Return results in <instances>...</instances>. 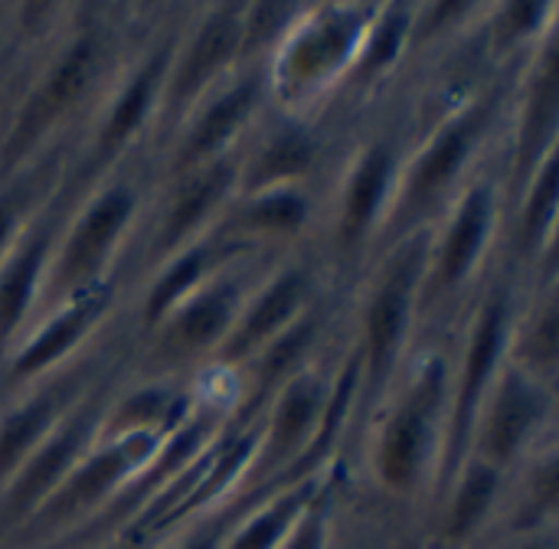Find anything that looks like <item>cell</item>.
<instances>
[{
    "instance_id": "6da1fadb",
    "label": "cell",
    "mask_w": 559,
    "mask_h": 549,
    "mask_svg": "<svg viewBox=\"0 0 559 549\" xmlns=\"http://www.w3.org/2000/svg\"><path fill=\"white\" fill-rule=\"evenodd\" d=\"M449 380L452 363L445 354L429 350L413 370L403 377V386L390 393L380 406V429L373 432L370 449V481H373V508L386 517L403 521V511H419L426 521L432 478L445 429L449 406ZM419 521V530H423Z\"/></svg>"
},
{
    "instance_id": "7a4b0ae2",
    "label": "cell",
    "mask_w": 559,
    "mask_h": 549,
    "mask_svg": "<svg viewBox=\"0 0 559 549\" xmlns=\"http://www.w3.org/2000/svg\"><path fill=\"white\" fill-rule=\"evenodd\" d=\"M504 102H508L504 79L478 88L459 108H449L436 121L432 134H426L406 154L396 196L377 236L373 252H383L413 232L432 229V223L442 219V213L459 196V190L478 174L475 157L498 131V121L504 118Z\"/></svg>"
},
{
    "instance_id": "3957f363",
    "label": "cell",
    "mask_w": 559,
    "mask_h": 549,
    "mask_svg": "<svg viewBox=\"0 0 559 549\" xmlns=\"http://www.w3.org/2000/svg\"><path fill=\"white\" fill-rule=\"evenodd\" d=\"M144 177L118 164V174L111 170L69 206L39 288L33 321L72 298L111 285L115 262L121 255V246L131 239L138 216L144 213Z\"/></svg>"
},
{
    "instance_id": "277c9868",
    "label": "cell",
    "mask_w": 559,
    "mask_h": 549,
    "mask_svg": "<svg viewBox=\"0 0 559 549\" xmlns=\"http://www.w3.org/2000/svg\"><path fill=\"white\" fill-rule=\"evenodd\" d=\"M432 229L413 232L396 246L380 252L370 288L360 308V341L350 350L357 360V406L360 419H373L390 399L400 363L406 360V344L419 324V291L429 262Z\"/></svg>"
},
{
    "instance_id": "5b68a950",
    "label": "cell",
    "mask_w": 559,
    "mask_h": 549,
    "mask_svg": "<svg viewBox=\"0 0 559 549\" xmlns=\"http://www.w3.org/2000/svg\"><path fill=\"white\" fill-rule=\"evenodd\" d=\"M373 10L377 3H305L301 16L265 59L269 102L282 115L305 118L308 105L344 85Z\"/></svg>"
},
{
    "instance_id": "8992f818",
    "label": "cell",
    "mask_w": 559,
    "mask_h": 549,
    "mask_svg": "<svg viewBox=\"0 0 559 549\" xmlns=\"http://www.w3.org/2000/svg\"><path fill=\"white\" fill-rule=\"evenodd\" d=\"M105 56L108 33L98 20L79 23L59 43L39 79L26 88L7 121V131L0 138V183L46 154V144L56 138L59 124H66L85 105L95 82L108 69Z\"/></svg>"
},
{
    "instance_id": "52a82bcc",
    "label": "cell",
    "mask_w": 559,
    "mask_h": 549,
    "mask_svg": "<svg viewBox=\"0 0 559 549\" xmlns=\"http://www.w3.org/2000/svg\"><path fill=\"white\" fill-rule=\"evenodd\" d=\"M514 314H518V298H514V288L508 278L488 285V291L481 295V301L472 311L459 370L452 367V380H449L445 429H442V445H439V462H436V478H432L429 514L442 501V494L449 491V485L455 481V475L462 472V465L472 455V439H475L481 406L508 360Z\"/></svg>"
},
{
    "instance_id": "ba28073f",
    "label": "cell",
    "mask_w": 559,
    "mask_h": 549,
    "mask_svg": "<svg viewBox=\"0 0 559 549\" xmlns=\"http://www.w3.org/2000/svg\"><path fill=\"white\" fill-rule=\"evenodd\" d=\"M262 252H246L223 265L210 282H203L190 298H183L154 331H147L144 360L151 377H193L206 370L233 334L246 298L265 272Z\"/></svg>"
},
{
    "instance_id": "9c48e42d",
    "label": "cell",
    "mask_w": 559,
    "mask_h": 549,
    "mask_svg": "<svg viewBox=\"0 0 559 549\" xmlns=\"http://www.w3.org/2000/svg\"><path fill=\"white\" fill-rule=\"evenodd\" d=\"M164 435L138 432L98 439V445L62 478V485L29 514V521L0 549H52L85 527L108 501L151 462Z\"/></svg>"
},
{
    "instance_id": "30bf717a",
    "label": "cell",
    "mask_w": 559,
    "mask_h": 549,
    "mask_svg": "<svg viewBox=\"0 0 559 549\" xmlns=\"http://www.w3.org/2000/svg\"><path fill=\"white\" fill-rule=\"evenodd\" d=\"M177 36L180 33H160L157 39H151L144 56H138L121 72V82L111 88L108 102L102 105L95 131L85 141V147L75 160V170L59 187L69 203H75L102 177H108L124 160V154L134 147V141L147 131V124L157 121L167 69H170L174 49H177Z\"/></svg>"
},
{
    "instance_id": "8fae6325",
    "label": "cell",
    "mask_w": 559,
    "mask_h": 549,
    "mask_svg": "<svg viewBox=\"0 0 559 549\" xmlns=\"http://www.w3.org/2000/svg\"><path fill=\"white\" fill-rule=\"evenodd\" d=\"M501 206V180L481 170L449 203V210L442 213V226H432L429 262L419 291V321L455 308V301L472 288L498 236Z\"/></svg>"
},
{
    "instance_id": "7c38bea8",
    "label": "cell",
    "mask_w": 559,
    "mask_h": 549,
    "mask_svg": "<svg viewBox=\"0 0 559 549\" xmlns=\"http://www.w3.org/2000/svg\"><path fill=\"white\" fill-rule=\"evenodd\" d=\"M406 154L409 147L403 131L380 128L354 151V160H347L331 223V249L341 265H350L360 255L373 252L393 206Z\"/></svg>"
},
{
    "instance_id": "4fadbf2b",
    "label": "cell",
    "mask_w": 559,
    "mask_h": 549,
    "mask_svg": "<svg viewBox=\"0 0 559 549\" xmlns=\"http://www.w3.org/2000/svg\"><path fill=\"white\" fill-rule=\"evenodd\" d=\"M265 102V62H246L223 79L177 124L174 144L164 157V183L239 151Z\"/></svg>"
},
{
    "instance_id": "5bb4252c",
    "label": "cell",
    "mask_w": 559,
    "mask_h": 549,
    "mask_svg": "<svg viewBox=\"0 0 559 549\" xmlns=\"http://www.w3.org/2000/svg\"><path fill=\"white\" fill-rule=\"evenodd\" d=\"M242 10L246 3H213L197 26L177 36L157 121L177 131L197 102L242 65Z\"/></svg>"
},
{
    "instance_id": "9a60e30c",
    "label": "cell",
    "mask_w": 559,
    "mask_h": 549,
    "mask_svg": "<svg viewBox=\"0 0 559 549\" xmlns=\"http://www.w3.org/2000/svg\"><path fill=\"white\" fill-rule=\"evenodd\" d=\"M318 308V268L305 255L269 262L252 295L242 305V314L226 337L223 350L210 363L213 370L239 373L255 354H262L272 341H278L288 327H295L308 311Z\"/></svg>"
},
{
    "instance_id": "2e32d148",
    "label": "cell",
    "mask_w": 559,
    "mask_h": 549,
    "mask_svg": "<svg viewBox=\"0 0 559 549\" xmlns=\"http://www.w3.org/2000/svg\"><path fill=\"white\" fill-rule=\"evenodd\" d=\"M105 373V360L95 350H85L39 383L7 396V406L0 409V491Z\"/></svg>"
},
{
    "instance_id": "e0dca14e",
    "label": "cell",
    "mask_w": 559,
    "mask_h": 549,
    "mask_svg": "<svg viewBox=\"0 0 559 549\" xmlns=\"http://www.w3.org/2000/svg\"><path fill=\"white\" fill-rule=\"evenodd\" d=\"M115 305L111 285L39 314L0 360V393L16 396L88 350Z\"/></svg>"
},
{
    "instance_id": "ac0fdd59",
    "label": "cell",
    "mask_w": 559,
    "mask_h": 549,
    "mask_svg": "<svg viewBox=\"0 0 559 549\" xmlns=\"http://www.w3.org/2000/svg\"><path fill=\"white\" fill-rule=\"evenodd\" d=\"M554 416V386L540 383L518 363L504 360L475 426L472 455L511 475L540 445L537 439Z\"/></svg>"
},
{
    "instance_id": "d6986e66",
    "label": "cell",
    "mask_w": 559,
    "mask_h": 549,
    "mask_svg": "<svg viewBox=\"0 0 559 549\" xmlns=\"http://www.w3.org/2000/svg\"><path fill=\"white\" fill-rule=\"evenodd\" d=\"M239 193V151L164 183V203L147 236V268H157L183 246L213 232Z\"/></svg>"
},
{
    "instance_id": "ffe728a7",
    "label": "cell",
    "mask_w": 559,
    "mask_h": 549,
    "mask_svg": "<svg viewBox=\"0 0 559 549\" xmlns=\"http://www.w3.org/2000/svg\"><path fill=\"white\" fill-rule=\"evenodd\" d=\"M557 26L537 43V49L524 59V79L518 92L514 131L508 141V164H504V203H511L534 170L557 151L559 128V65H557Z\"/></svg>"
},
{
    "instance_id": "44dd1931",
    "label": "cell",
    "mask_w": 559,
    "mask_h": 549,
    "mask_svg": "<svg viewBox=\"0 0 559 549\" xmlns=\"http://www.w3.org/2000/svg\"><path fill=\"white\" fill-rule=\"evenodd\" d=\"M69 206L72 203L62 196V190H56V196L29 219L23 236L13 242V249L0 259V360L10 354V347L33 321L39 288Z\"/></svg>"
},
{
    "instance_id": "7402d4cb",
    "label": "cell",
    "mask_w": 559,
    "mask_h": 549,
    "mask_svg": "<svg viewBox=\"0 0 559 549\" xmlns=\"http://www.w3.org/2000/svg\"><path fill=\"white\" fill-rule=\"evenodd\" d=\"M324 160V144L308 118L282 115L259 134H246L239 147V193H262L278 187H308Z\"/></svg>"
},
{
    "instance_id": "603a6c76",
    "label": "cell",
    "mask_w": 559,
    "mask_h": 549,
    "mask_svg": "<svg viewBox=\"0 0 559 549\" xmlns=\"http://www.w3.org/2000/svg\"><path fill=\"white\" fill-rule=\"evenodd\" d=\"M246 252H259V249L236 239V236H229L223 226H216L213 232L200 236L197 242L183 246L167 262L151 268L147 291H144L141 305H138V334L144 337L147 331H154L183 298H190L223 265H229L233 259H239Z\"/></svg>"
},
{
    "instance_id": "cb8c5ba5",
    "label": "cell",
    "mask_w": 559,
    "mask_h": 549,
    "mask_svg": "<svg viewBox=\"0 0 559 549\" xmlns=\"http://www.w3.org/2000/svg\"><path fill=\"white\" fill-rule=\"evenodd\" d=\"M314 216V196L308 187H278L249 196H236L219 226L255 246V249H282L298 242Z\"/></svg>"
},
{
    "instance_id": "d4e9b609",
    "label": "cell",
    "mask_w": 559,
    "mask_h": 549,
    "mask_svg": "<svg viewBox=\"0 0 559 549\" xmlns=\"http://www.w3.org/2000/svg\"><path fill=\"white\" fill-rule=\"evenodd\" d=\"M511 206V252L521 265L547 262L554 268L559 206V147L534 170L527 187L508 203Z\"/></svg>"
},
{
    "instance_id": "484cf974",
    "label": "cell",
    "mask_w": 559,
    "mask_h": 549,
    "mask_svg": "<svg viewBox=\"0 0 559 549\" xmlns=\"http://www.w3.org/2000/svg\"><path fill=\"white\" fill-rule=\"evenodd\" d=\"M508 360L537 377L547 386H557L559 373V298L554 275L527 301L524 314H514Z\"/></svg>"
},
{
    "instance_id": "4316f807",
    "label": "cell",
    "mask_w": 559,
    "mask_h": 549,
    "mask_svg": "<svg viewBox=\"0 0 559 549\" xmlns=\"http://www.w3.org/2000/svg\"><path fill=\"white\" fill-rule=\"evenodd\" d=\"M413 10L416 3H377L367 36L360 43L357 62L347 75V85L373 88L403 62V56L409 52V36H413Z\"/></svg>"
},
{
    "instance_id": "83f0119b",
    "label": "cell",
    "mask_w": 559,
    "mask_h": 549,
    "mask_svg": "<svg viewBox=\"0 0 559 549\" xmlns=\"http://www.w3.org/2000/svg\"><path fill=\"white\" fill-rule=\"evenodd\" d=\"M488 33H485V43H488V52L491 56H521L527 59L537 43L557 26V7L554 3H498V7H488Z\"/></svg>"
},
{
    "instance_id": "f1b7e54d",
    "label": "cell",
    "mask_w": 559,
    "mask_h": 549,
    "mask_svg": "<svg viewBox=\"0 0 559 549\" xmlns=\"http://www.w3.org/2000/svg\"><path fill=\"white\" fill-rule=\"evenodd\" d=\"M275 488V485H269ZM269 488H242L239 494H233L229 501H223L219 508L200 514L197 521H187L183 527L157 537V544L151 549H223L229 530L239 524V517L269 491Z\"/></svg>"
},
{
    "instance_id": "f546056e",
    "label": "cell",
    "mask_w": 559,
    "mask_h": 549,
    "mask_svg": "<svg viewBox=\"0 0 559 549\" xmlns=\"http://www.w3.org/2000/svg\"><path fill=\"white\" fill-rule=\"evenodd\" d=\"M33 177V164L20 174H13L10 180L0 183V259L13 249V242L23 236V229L29 226V219L56 196L52 193H36V187L29 183Z\"/></svg>"
},
{
    "instance_id": "4dcf8cb0",
    "label": "cell",
    "mask_w": 559,
    "mask_h": 549,
    "mask_svg": "<svg viewBox=\"0 0 559 549\" xmlns=\"http://www.w3.org/2000/svg\"><path fill=\"white\" fill-rule=\"evenodd\" d=\"M337 494H341V472L328 475L321 491L311 498L308 511L301 514L298 527L288 534V540L278 549H331V530H334V511H337Z\"/></svg>"
},
{
    "instance_id": "1f68e13d",
    "label": "cell",
    "mask_w": 559,
    "mask_h": 549,
    "mask_svg": "<svg viewBox=\"0 0 559 549\" xmlns=\"http://www.w3.org/2000/svg\"><path fill=\"white\" fill-rule=\"evenodd\" d=\"M154 544H157V537L147 540V537H138V534H118L115 540H108V544H102V547L95 549H151Z\"/></svg>"
}]
</instances>
